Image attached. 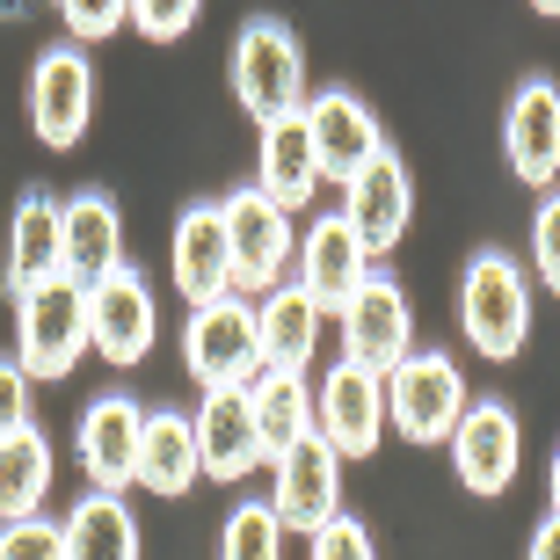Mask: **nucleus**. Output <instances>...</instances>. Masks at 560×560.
Returning <instances> with one entry per match:
<instances>
[{
	"mask_svg": "<svg viewBox=\"0 0 560 560\" xmlns=\"http://www.w3.org/2000/svg\"><path fill=\"white\" fill-rule=\"evenodd\" d=\"M66 560H139V517L125 495H88L66 510Z\"/></svg>",
	"mask_w": 560,
	"mask_h": 560,
	"instance_id": "26",
	"label": "nucleus"
},
{
	"mask_svg": "<svg viewBox=\"0 0 560 560\" xmlns=\"http://www.w3.org/2000/svg\"><path fill=\"white\" fill-rule=\"evenodd\" d=\"M183 372L197 386H248L262 372V328H255V306L241 291L211 299V306H189V328H183Z\"/></svg>",
	"mask_w": 560,
	"mask_h": 560,
	"instance_id": "3",
	"label": "nucleus"
},
{
	"mask_svg": "<svg viewBox=\"0 0 560 560\" xmlns=\"http://www.w3.org/2000/svg\"><path fill=\"white\" fill-rule=\"evenodd\" d=\"M255 328H262V364H270V372H306L313 350H320V328H328V313L313 306L299 284H277V291H262V306H255Z\"/></svg>",
	"mask_w": 560,
	"mask_h": 560,
	"instance_id": "24",
	"label": "nucleus"
},
{
	"mask_svg": "<svg viewBox=\"0 0 560 560\" xmlns=\"http://www.w3.org/2000/svg\"><path fill=\"white\" fill-rule=\"evenodd\" d=\"M532 270L560 291V189H546L539 219H532Z\"/></svg>",
	"mask_w": 560,
	"mask_h": 560,
	"instance_id": "33",
	"label": "nucleus"
},
{
	"mask_svg": "<svg viewBox=\"0 0 560 560\" xmlns=\"http://www.w3.org/2000/svg\"><path fill=\"white\" fill-rule=\"evenodd\" d=\"M458 328L488 364H517L532 342V284L510 248H480L458 277Z\"/></svg>",
	"mask_w": 560,
	"mask_h": 560,
	"instance_id": "1",
	"label": "nucleus"
},
{
	"mask_svg": "<svg viewBox=\"0 0 560 560\" xmlns=\"http://www.w3.org/2000/svg\"><path fill=\"white\" fill-rule=\"evenodd\" d=\"M524 560H560V517H553V510L539 517V532H532V546H524Z\"/></svg>",
	"mask_w": 560,
	"mask_h": 560,
	"instance_id": "35",
	"label": "nucleus"
},
{
	"mask_svg": "<svg viewBox=\"0 0 560 560\" xmlns=\"http://www.w3.org/2000/svg\"><path fill=\"white\" fill-rule=\"evenodd\" d=\"M226 241H233V291H277L284 284V262H291V211H277L262 189H233L226 205Z\"/></svg>",
	"mask_w": 560,
	"mask_h": 560,
	"instance_id": "13",
	"label": "nucleus"
},
{
	"mask_svg": "<svg viewBox=\"0 0 560 560\" xmlns=\"http://www.w3.org/2000/svg\"><path fill=\"white\" fill-rule=\"evenodd\" d=\"M0 560H66V532L51 517H15L0 524Z\"/></svg>",
	"mask_w": 560,
	"mask_h": 560,
	"instance_id": "30",
	"label": "nucleus"
},
{
	"mask_svg": "<svg viewBox=\"0 0 560 560\" xmlns=\"http://www.w3.org/2000/svg\"><path fill=\"white\" fill-rule=\"evenodd\" d=\"M15 320H22L15 328V364L30 378H66L88 357V291L73 284V277L15 299Z\"/></svg>",
	"mask_w": 560,
	"mask_h": 560,
	"instance_id": "5",
	"label": "nucleus"
},
{
	"mask_svg": "<svg viewBox=\"0 0 560 560\" xmlns=\"http://www.w3.org/2000/svg\"><path fill=\"white\" fill-rule=\"evenodd\" d=\"M458 416H466V378L444 350H408L386 372V422L408 444H444Z\"/></svg>",
	"mask_w": 560,
	"mask_h": 560,
	"instance_id": "4",
	"label": "nucleus"
},
{
	"mask_svg": "<svg viewBox=\"0 0 560 560\" xmlns=\"http://www.w3.org/2000/svg\"><path fill=\"white\" fill-rule=\"evenodd\" d=\"M44 495H51V444H44V430L30 422V430H15L0 444V524L37 517Z\"/></svg>",
	"mask_w": 560,
	"mask_h": 560,
	"instance_id": "27",
	"label": "nucleus"
},
{
	"mask_svg": "<svg viewBox=\"0 0 560 560\" xmlns=\"http://www.w3.org/2000/svg\"><path fill=\"white\" fill-rule=\"evenodd\" d=\"M313 430L335 458H372L378 436H386V378L364 372V364H335L320 386H313Z\"/></svg>",
	"mask_w": 560,
	"mask_h": 560,
	"instance_id": "9",
	"label": "nucleus"
},
{
	"mask_svg": "<svg viewBox=\"0 0 560 560\" xmlns=\"http://www.w3.org/2000/svg\"><path fill=\"white\" fill-rule=\"evenodd\" d=\"M125 15H131V0H59V22H66L81 44L117 37V22H125Z\"/></svg>",
	"mask_w": 560,
	"mask_h": 560,
	"instance_id": "32",
	"label": "nucleus"
},
{
	"mask_svg": "<svg viewBox=\"0 0 560 560\" xmlns=\"http://www.w3.org/2000/svg\"><path fill=\"white\" fill-rule=\"evenodd\" d=\"M546 502H553V517H560V452H553V466H546Z\"/></svg>",
	"mask_w": 560,
	"mask_h": 560,
	"instance_id": "36",
	"label": "nucleus"
},
{
	"mask_svg": "<svg viewBox=\"0 0 560 560\" xmlns=\"http://www.w3.org/2000/svg\"><path fill=\"white\" fill-rule=\"evenodd\" d=\"M342 320V357L350 364H364V372H394L400 357L416 350V313H408V291L394 284L386 270H372L364 284L350 291V306L335 313Z\"/></svg>",
	"mask_w": 560,
	"mask_h": 560,
	"instance_id": "10",
	"label": "nucleus"
},
{
	"mask_svg": "<svg viewBox=\"0 0 560 560\" xmlns=\"http://www.w3.org/2000/svg\"><path fill=\"white\" fill-rule=\"evenodd\" d=\"M117 262H125V211L109 205L103 189L66 197V219H59V270L88 291V284H103Z\"/></svg>",
	"mask_w": 560,
	"mask_h": 560,
	"instance_id": "19",
	"label": "nucleus"
},
{
	"mask_svg": "<svg viewBox=\"0 0 560 560\" xmlns=\"http://www.w3.org/2000/svg\"><path fill=\"white\" fill-rule=\"evenodd\" d=\"M189 430H197V458H205L211 480H248L255 466H262V444H255V416H248V386H211L205 400H197V416H189Z\"/></svg>",
	"mask_w": 560,
	"mask_h": 560,
	"instance_id": "18",
	"label": "nucleus"
},
{
	"mask_svg": "<svg viewBox=\"0 0 560 560\" xmlns=\"http://www.w3.org/2000/svg\"><path fill=\"white\" fill-rule=\"evenodd\" d=\"M233 103L248 109L255 125H291L306 117V51L291 37V22L248 15L233 37Z\"/></svg>",
	"mask_w": 560,
	"mask_h": 560,
	"instance_id": "2",
	"label": "nucleus"
},
{
	"mask_svg": "<svg viewBox=\"0 0 560 560\" xmlns=\"http://www.w3.org/2000/svg\"><path fill=\"white\" fill-rule=\"evenodd\" d=\"M502 153L532 189L560 183V88L553 81H524L510 95V117H502Z\"/></svg>",
	"mask_w": 560,
	"mask_h": 560,
	"instance_id": "17",
	"label": "nucleus"
},
{
	"mask_svg": "<svg viewBox=\"0 0 560 560\" xmlns=\"http://www.w3.org/2000/svg\"><path fill=\"white\" fill-rule=\"evenodd\" d=\"M270 474H277L270 510H277V524H284V532H306V539H313L320 524L342 517V458L320 444V430L299 436L284 458H270Z\"/></svg>",
	"mask_w": 560,
	"mask_h": 560,
	"instance_id": "12",
	"label": "nucleus"
},
{
	"mask_svg": "<svg viewBox=\"0 0 560 560\" xmlns=\"http://www.w3.org/2000/svg\"><path fill=\"white\" fill-rule=\"evenodd\" d=\"M197 15H205V0H131V30L139 37H153V44H175V37H189L197 30Z\"/></svg>",
	"mask_w": 560,
	"mask_h": 560,
	"instance_id": "29",
	"label": "nucleus"
},
{
	"mask_svg": "<svg viewBox=\"0 0 560 560\" xmlns=\"http://www.w3.org/2000/svg\"><path fill=\"white\" fill-rule=\"evenodd\" d=\"M306 145L313 161H320V183H342L350 189V175H364V167L386 153V131H378V117L364 103H357L350 88H328V95H306Z\"/></svg>",
	"mask_w": 560,
	"mask_h": 560,
	"instance_id": "11",
	"label": "nucleus"
},
{
	"mask_svg": "<svg viewBox=\"0 0 560 560\" xmlns=\"http://www.w3.org/2000/svg\"><path fill=\"white\" fill-rule=\"evenodd\" d=\"M30 386H37V378L22 372V364H0V444L15 430H30Z\"/></svg>",
	"mask_w": 560,
	"mask_h": 560,
	"instance_id": "34",
	"label": "nucleus"
},
{
	"mask_svg": "<svg viewBox=\"0 0 560 560\" xmlns=\"http://www.w3.org/2000/svg\"><path fill=\"white\" fill-rule=\"evenodd\" d=\"M255 189L270 197L277 211H306L320 197V161L306 145V125H262V145H255Z\"/></svg>",
	"mask_w": 560,
	"mask_h": 560,
	"instance_id": "23",
	"label": "nucleus"
},
{
	"mask_svg": "<svg viewBox=\"0 0 560 560\" xmlns=\"http://www.w3.org/2000/svg\"><path fill=\"white\" fill-rule=\"evenodd\" d=\"M59 219L66 205L51 197V189H30L15 205V226H8V291L15 299H30V291L59 284Z\"/></svg>",
	"mask_w": 560,
	"mask_h": 560,
	"instance_id": "21",
	"label": "nucleus"
},
{
	"mask_svg": "<svg viewBox=\"0 0 560 560\" xmlns=\"http://www.w3.org/2000/svg\"><path fill=\"white\" fill-rule=\"evenodd\" d=\"M139 436H145V408L131 394H103L81 416V466L95 480V495H125L139 480Z\"/></svg>",
	"mask_w": 560,
	"mask_h": 560,
	"instance_id": "15",
	"label": "nucleus"
},
{
	"mask_svg": "<svg viewBox=\"0 0 560 560\" xmlns=\"http://www.w3.org/2000/svg\"><path fill=\"white\" fill-rule=\"evenodd\" d=\"M175 291L189 306H211V299L233 291V241L219 205H189L175 219Z\"/></svg>",
	"mask_w": 560,
	"mask_h": 560,
	"instance_id": "20",
	"label": "nucleus"
},
{
	"mask_svg": "<svg viewBox=\"0 0 560 560\" xmlns=\"http://www.w3.org/2000/svg\"><path fill=\"white\" fill-rule=\"evenodd\" d=\"M313 560H378V546H372V532H364V517L342 510L335 524L313 532Z\"/></svg>",
	"mask_w": 560,
	"mask_h": 560,
	"instance_id": "31",
	"label": "nucleus"
},
{
	"mask_svg": "<svg viewBox=\"0 0 560 560\" xmlns=\"http://www.w3.org/2000/svg\"><path fill=\"white\" fill-rule=\"evenodd\" d=\"M205 474V458H197V430H189L183 408H145V436H139V488L153 495H189Z\"/></svg>",
	"mask_w": 560,
	"mask_h": 560,
	"instance_id": "25",
	"label": "nucleus"
},
{
	"mask_svg": "<svg viewBox=\"0 0 560 560\" xmlns=\"http://www.w3.org/2000/svg\"><path fill=\"white\" fill-rule=\"evenodd\" d=\"M248 416H255V444H262V466L284 458L299 436H313V386L306 372H262L248 378Z\"/></svg>",
	"mask_w": 560,
	"mask_h": 560,
	"instance_id": "22",
	"label": "nucleus"
},
{
	"mask_svg": "<svg viewBox=\"0 0 560 560\" xmlns=\"http://www.w3.org/2000/svg\"><path fill=\"white\" fill-rule=\"evenodd\" d=\"M452 466H458V488L466 495H510V480L524 466V430L510 416V400H466V416L452 422Z\"/></svg>",
	"mask_w": 560,
	"mask_h": 560,
	"instance_id": "8",
	"label": "nucleus"
},
{
	"mask_svg": "<svg viewBox=\"0 0 560 560\" xmlns=\"http://www.w3.org/2000/svg\"><path fill=\"white\" fill-rule=\"evenodd\" d=\"M88 117H95V66H88L81 44H51L30 66V131H37L51 153L88 139Z\"/></svg>",
	"mask_w": 560,
	"mask_h": 560,
	"instance_id": "7",
	"label": "nucleus"
},
{
	"mask_svg": "<svg viewBox=\"0 0 560 560\" xmlns=\"http://www.w3.org/2000/svg\"><path fill=\"white\" fill-rule=\"evenodd\" d=\"M219 560H284V524H277L270 502H241L226 517V539H219Z\"/></svg>",
	"mask_w": 560,
	"mask_h": 560,
	"instance_id": "28",
	"label": "nucleus"
},
{
	"mask_svg": "<svg viewBox=\"0 0 560 560\" xmlns=\"http://www.w3.org/2000/svg\"><path fill=\"white\" fill-rule=\"evenodd\" d=\"M532 8H539V15H546V22H560V0H532Z\"/></svg>",
	"mask_w": 560,
	"mask_h": 560,
	"instance_id": "37",
	"label": "nucleus"
},
{
	"mask_svg": "<svg viewBox=\"0 0 560 560\" xmlns=\"http://www.w3.org/2000/svg\"><path fill=\"white\" fill-rule=\"evenodd\" d=\"M342 219H350V233L364 241V255H394L400 241H408V219H416V183H408V161H400L394 145L378 153L364 175H350V189H342Z\"/></svg>",
	"mask_w": 560,
	"mask_h": 560,
	"instance_id": "14",
	"label": "nucleus"
},
{
	"mask_svg": "<svg viewBox=\"0 0 560 560\" xmlns=\"http://www.w3.org/2000/svg\"><path fill=\"white\" fill-rule=\"evenodd\" d=\"M153 335H161V313H153V284H145L131 262L103 277V284H88V350L131 372L153 357Z\"/></svg>",
	"mask_w": 560,
	"mask_h": 560,
	"instance_id": "6",
	"label": "nucleus"
},
{
	"mask_svg": "<svg viewBox=\"0 0 560 560\" xmlns=\"http://www.w3.org/2000/svg\"><path fill=\"white\" fill-rule=\"evenodd\" d=\"M364 277H372V255H364V241L350 233V219H342V211L313 219L306 241H299V291H306L320 313H342Z\"/></svg>",
	"mask_w": 560,
	"mask_h": 560,
	"instance_id": "16",
	"label": "nucleus"
}]
</instances>
